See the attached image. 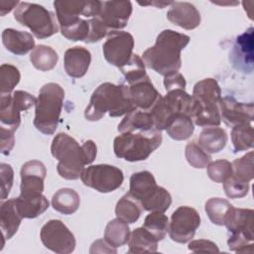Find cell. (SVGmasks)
Segmentation results:
<instances>
[{
  "mask_svg": "<svg viewBox=\"0 0 254 254\" xmlns=\"http://www.w3.org/2000/svg\"><path fill=\"white\" fill-rule=\"evenodd\" d=\"M51 153L59 162L57 171L60 177L74 181L80 178L84 166L94 161L97 147L92 140H86L79 145L71 136L59 133L53 139Z\"/></svg>",
  "mask_w": 254,
  "mask_h": 254,
  "instance_id": "1",
  "label": "cell"
},
{
  "mask_svg": "<svg viewBox=\"0 0 254 254\" xmlns=\"http://www.w3.org/2000/svg\"><path fill=\"white\" fill-rule=\"evenodd\" d=\"M188 35L167 29L162 31L154 46L148 48L142 60L149 68L166 76L177 72L182 66L181 52L190 43Z\"/></svg>",
  "mask_w": 254,
  "mask_h": 254,
  "instance_id": "2",
  "label": "cell"
},
{
  "mask_svg": "<svg viewBox=\"0 0 254 254\" xmlns=\"http://www.w3.org/2000/svg\"><path fill=\"white\" fill-rule=\"evenodd\" d=\"M136 109L132 103L126 84L101 83L91 94L84 117L88 121H98L105 113L110 117H120Z\"/></svg>",
  "mask_w": 254,
  "mask_h": 254,
  "instance_id": "3",
  "label": "cell"
},
{
  "mask_svg": "<svg viewBox=\"0 0 254 254\" xmlns=\"http://www.w3.org/2000/svg\"><path fill=\"white\" fill-rule=\"evenodd\" d=\"M192 106L190 117L193 124L200 127L219 126L221 117L218 103L221 89L214 78L197 81L192 89Z\"/></svg>",
  "mask_w": 254,
  "mask_h": 254,
  "instance_id": "4",
  "label": "cell"
},
{
  "mask_svg": "<svg viewBox=\"0 0 254 254\" xmlns=\"http://www.w3.org/2000/svg\"><path fill=\"white\" fill-rule=\"evenodd\" d=\"M64 99V88L55 82L44 84L35 104L34 126L45 135H53L59 125Z\"/></svg>",
  "mask_w": 254,
  "mask_h": 254,
  "instance_id": "5",
  "label": "cell"
},
{
  "mask_svg": "<svg viewBox=\"0 0 254 254\" xmlns=\"http://www.w3.org/2000/svg\"><path fill=\"white\" fill-rule=\"evenodd\" d=\"M162 139L161 131L156 128L149 131L121 133L114 139V154L128 162L144 161L160 147Z\"/></svg>",
  "mask_w": 254,
  "mask_h": 254,
  "instance_id": "6",
  "label": "cell"
},
{
  "mask_svg": "<svg viewBox=\"0 0 254 254\" xmlns=\"http://www.w3.org/2000/svg\"><path fill=\"white\" fill-rule=\"evenodd\" d=\"M129 193L147 211L165 212L172 203L170 192L157 185L153 174L149 171L134 173L130 178Z\"/></svg>",
  "mask_w": 254,
  "mask_h": 254,
  "instance_id": "7",
  "label": "cell"
},
{
  "mask_svg": "<svg viewBox=\"0 0 254 254\" xmlns=\"http://www.w3.org/2000/svg\"><path fill=\"white\" fill-rule=\"evenodd\" d=\"M14 18L22 26L29 28L38 39L52 37L59 31L54 13L36 3L20 2L14 11Z\"/></svg>",
  "mask_w": 254,
  "mask_h": 254,
  "instance_id": "8",
  "label": "cell"
},
{
  "mask_svg": "<svg viewBox=\"0 0 254 254\" xmlns=\"http://www.w3.org/2000/svg\"><path fill=\"white\" fill-rule=\"evenodd\" d=\"M192 97L183 89L168 91L165 96H161L153 107L149 110L154 126L157 130H166L174 118L179 114L190 116Z\"/></svg>",
  "mask_w": 254,
  "mask_h": 254,
  "instance_id": "9",
  "label": "cell"
},
{
  "mask_svg": "<svg viewBox=\"0 0 254 254\" xmlns=\"http://www.w3.org/2000/svg\"><path fill=\"white\" fill-rule=\"evenodd\" d=\"M80 180L84 186L99 192H111L121 187L124 176L123 172L112 165H90L81 173Z\"/></svg>",
  "mask_w": 254,
  "mask_h": 254,
  "instance_id": "10",
  "label": "cell"
},
{
  "mask_svg": "<svg viewBox=\"0 0 254 254\" xmlns=\"http://www.w3.org/2000/svg\"><path fill=\"white\" fill-rule=\"evenodd\" d=\"M40 238L47 249L58 254H69L76 246L73 233L59 219L47 221L41 228Z\"/></svg>",
  "mask_w": 254,
  "mask_h": 254,
  "instance_id": "11",
  "label": "cell"
},
{
  "mask_svg": "<svg viewBox=\"0 0 254 254\" xmlns=\"http://www.w3.org/2000/svg\"><path fill=\"white\" fill-rule=\"evenodd\" d=\"M37 98L31 93L16 90L12 94L0 97V121L8 129L16 131L21 123V112L30 109L36 104Z\"/></svg>",
  "mask_w": 254,
  "mask_h": 254,
  "instance_id": "12",
  "label": "cell"
},
{
  "mask_svg": "<svg viewBox=\"0 0 254 254\" xmlns=\"http://www.w3.org/2000/svg\"><path fill=\"white\" fill-rule=\"evenodd\" d=\"M199 225L200 216L198 212L190 206L183 205L172 213L168 232L173 241L187 243L193 238Z\"/></svg>",
  "mask_w": 254,
  "mask_h": 254,
  "instance_id": "13",
  "label": "cell"
},
{
  "mask_svg": "<svg viewBox=\"0 0 254 254\" xmlns=\"http://www.w3.org/2000/svg\"><path fill=\"white\" fill-rule=\"evenodd\" d=\"M134 38L125 31H112L102 46L104 59L112 65L121 68L133 56Z\"/></svg>",
  "mask_w": 254,
  "mask_h": 254,
  "instance_id": "14",
  "label": "cell"
},
{
  "mask_svg": "<svg viewBox=\"0 0 254 254\" xmlns=\"http://www.w3.org/2000/svg\"><path fill=\"white\" fill-rule=\"evenodd\" d=\"M132 14L130 1H101L99 14L96 16L110 32L123 29Z\"/></svg>",
  "mask_w": 254,
  "mask_h": 254,
  "instance_id": "15",
  "label": "cell"
},
{
  "mask_svg": "<svg viewBox=\"0 0 254 254\" xmlns=\"http://www.w3.org/2000/svg\"><path fill=\"white\" fill-rule=\"evenodd\" d=\"M221 119L228 126L242 123H252L254 118V104L237 101L232 96L221 97L218 103Z\"/></svg>",
  "mask_w": 254,
  "mask_h": 254,
  "instance_id": "16",
  "label": "cell"
},
{
  "mask_svg": "<svg viewBox=\"0 0 254 254\" xmlns=\"http://www.w3.org/2000/svg\"><path fill=\"white\" fill-rule=\"evenodd\" d=\"M46 175V167L41 161L32 160L23 164L20 172V194L43 193Z\"/></svg>",
  "mask_w": 254,
  "mask_h": 254,
  "instance_id": "17",
  "label": "cell"
},
{
  "mask_svg": "<svg viewBox=\"0 0 254 254\" xmlns=\"http://www.w3.org/2000/svg\"><path fill=\"white\" fill-rule=\"evenodd\" d=\"M128 95L137 109L149 111L157 100L162 96L155 88L149 76L127 85Z\"/></svg>",
  "mask_w": 254,
  "mask_h": 254,
  "instance_id": "18",
  "label": "cell"
},
{
  "mask_svg": "<svg viewBox=\"0 0 254 254\" xmlns=\"http://www.w3.org/2000/svg\"><path fill=\"white\" fill-rule=\"evenodd\" d=\"M170 22L185 30H193L200 24V13L189 2H172L167 13Z\"/></svg>",
  "mask_w": 254,
  "mask_h": 254,
  "instance_id": "19",
  "label": "cell"
},
{
  "mask_svg": "<svg viewBox=\"0 0 254 254\" xmlns=\"http://www.w3.org/2000/svg\"><path fill=\"white\" fill-rule=\"evenodd\" d=\"M253 215V209L235 208L232 206L224 225L231 234H241L254 241Z\"/></svg>",
  "mask_w": 254,
  "mask_h": 254,
  "instance_id": "20",
  "label": "cell"
},
{
  "mask_svg": "<svg viewBox=\"0 0 254 254\" xmlns=\"http://www.w3.org/2000/svg\"><path fill=\"white\" fill-rule=\"evenodd\" d=\"M91 62L90 52L80 46H75L69 48L65 51L64 57V70L70 77L79 78L82 77Z\"/></svg>",
  "mask_w": 254,
  "mask_h": 254,
  "instance_id": "21",
  "label": "cell"
},
{
  "mask_svg": "<svg viewBox=\"0 0 254 254\" xmlns=\"http://www.w3.org/2000/svg\"><path fill=\"white\" fill-rule=\"evenodd\" d=\"M2 43L7 51L17 56H24L36 47L32 34L12 28L2 32Z\"/></svg>",
  "mask_w": 254,
  "mask_h": 254,
  "instance_id": "22",
  "label": "cell"
},
{
  "mask_svg": "<svg viewBox=\"0 0 254 254\" xmlns=\"http://www.w3.org/2000/svg\"><path fill=\"white\" fill-rule=\"evenodd\" d=\"M23 217L19 213L15 198L2 200L0 206V227L2 230L3 238H12L21 224Z\"/></svg>",
  "mask_w": 254,
  "mask_h": 254,
  "instance_id": "23",
  "label": "cell"
},
{
  "mask_svg": "<svg viewBox=\"0 0 254 254\" xmlns=\"http://www.w3.org/2000/svg\"><path fill=\"white\" fill-rule=\"evenodd\" d=\"M19 213L23 218H36L49 208V200L43 193L20 194L15 198Z\"/></svg>",
  "mask_w": 254,
  "mask_h": 254,
  "instance_id": "24",
  "label": "cell"
},
{
  "mask_svg": "<svg viewBox=\"0 0 254 254\" xmlns=\"http://www.w3.org/2000/svg\"><path fill=\"white\" fill-rule=\"evenodd\" d=\"M154 121L150 111L134 109L127 113L118 124L117 130L120 133L149 131L154 129Z\"/></svg>",
  "mask_w": 254,
  "mask_h": 254,
  "instance_id": "25",
  "label": "cell"
},
{
  "mask_svg": "<svg viewBox=\"0 0 254 254\" xmlns=\"http://www.w3.org/2000/svg\"><path fill=\"white\" fill-rule=\"evenodd\" d=\"M227 143V134L218 126L205 127L199 134L198 145L208 154H215L224 149Z\"/></svg>",
  "mask_w": 254,
  "mask_h": 254,
  "instance_id": "26",
  "label": "cell"
},
{
  "mask_svg": "<svg viewBox=\"0 0 254 254\" xmlns=\"http://www.w3.org/2000/svg\"><path fill=\"white\" fill-rule=\"evenodd\" d=\"M128 253H154L158 249V240L144 227L134 229L128 240Z\"/></svg>",
  "mask_w": 254,
  "mask_h": 254,
  "instance_id": "27",
  "label": "cell"
},
{
  "mask_svg": "<svg viewBox=\"0 0 254 254\" xmlns=\"http://www.w3.org/2000/svg\"><path fill=\"white\" fill-rule=\"evenodd\" d=\"M79 204V194L74 190L69 188L60 189L52 197L53 208L65 215L74 213L78 209Z\"/></svg>",
  "mask_w": 254,
  "mask_h": 254,
  "instance_id": "28",
  "label": "cell"
},
{
  "mask_svg": "<svg viewBox=\"0 0 254 254\" xmlns=\"http://www.w3.org/2000/svg\"><path fill=\"white\" fill-rule=\"evenodd\" d=\"M130 234L128 223L116 217L107 223L104 230V239L111 246L118 248L128 243Z\"/></svg>",
  "mask_w": 254,
  "mask_h": 254,
  "instance_id": "29",
  "label": "cell"
},
{
  "mask_svg": "<svg viewBox=\"0 0 254 254\" xmlns=\"http://www.w3.org/2000/svg\"><path fill=\"white\" fill-rule=\"evenodd\" d=\"M30 61L35 68L41 71H48L57 65L59 56L52 47L38 45L31 52Z\"/></svg>",
  "mask_w": 254,
  "mask_h": 254,
  "instance_id": "30",
  "label": "cell"
},
{
  "mask_svg": "<svg viewBox=\"0 0 254 254\" xmlns=\"http://www.w3.org/2000/svg\"><path fill=\"white\" fill-rule=\"evenodd\" d=\"M142 209L141 204L128 192L117 201L115 206V214L118 218L127 223H134L139 219Z\"/></svg>",
  "mask_w": 254,
  "mask_h": 254,
  "instance_id": "31",
  "label": "cell"
},
{
  "mask_svg": "<svg viewBox=\"0 0 254 254\" xmlns=\"http://www.w3.org/2000/svg\"><path fill=\"white\" fill-rule=\"evenodd\" d=\"M231 142L234 153L251 149L254 145L252 123H242L233 126L231 131Z\"/></svg>",
  "mask_w": 254,
  "mask_h": 254,
  "instance_id": "32",
  "label": "cell"
},
{
  "mask_svg": "<svg viewBox=\"0 0 254 254\" xmlns=\"http://www.w3.org/2000/svg\"><path fill=\"white\" fill-rule=\"evenodd\" d=\"M194 130V124L191 117L188 114L177 115L171 124L167 127L168 135L177 141L189 139Z\"/></svg>",
  "mask_w": 254,
  "mask_h": 254,
  "instance_id": "33",
  "label": "cell"
},
{
  "mask_svg": "<svg viewBox=\"0 0 254 254\" xmlns=\"http://www.w3.org/2000/svg\"><path fill=\"white\" fill-rule=\"evenodd\" d=\"M232 204L224 198L211 197L204 204V210L213 224L224 225Z\"/></svg>",
  "mask_w": 254,
  "mask_h": 254,
  "instance_id": "34",
  "label": "cell"
},
{
  "mask_svg": "<svg viewBox=\"0 0 254 254\" xmlns=\"http://www.w3.org/2000/svg\"><path fill=\"white\" fill-rule=\"evenodd\" d=\"M144 228L151 232L158 241L165 238L169 229V218L164 212L151 211L144 220Z\"/></svg>",
  "mask_w": 254,
  "mask_h": 254,
  "instance_id": "35",
  "label": "cell"
},
{
  "mask_svg": "<svg viewBox=\"0 0 254 254\" xmlns=\"http://www.w3.org/2000/svg\"><path fill=\"white\" fill-rule=\"evenodd\" d=\"M254 157L253 152L245 154L244 156L235 159L232 165V176L243 182H250L254 177Z\"/></svg>",
  "mask_w": 254,
  "mask_h": 254,
  "instance_id": "36",
  "label": "cell"
},
{
  "mask_svg": "<svg viewBox=\"0 0 254 254\" xmlns=\"http://www.w3.org/2000/svg\"><path fill=\"white\" fill-rule=\"evenodd\" d=\"M120 70L125 77L127 85L133 84L148 76L145 69V64L142 58H140L136 54H133L129 63L123 67H121Z\"/></svg>",
  "mask_w": 254,
  "mask_h": 254,
  "instance_id": "37",
  "label": "cell"
},
{
  "mask_svg": "<svg viewBox=\"0 0 254 254\" xmlns=\"http://www.w3.org/2000/svg\"><path fill=\"white\" fill-rule=\"evenodd\" d=\"M0 78H1V95L10 94L15 86L19 83L21 74L19 69L10 64H3L0 66Z\"/></svg>",
  "mask_w": 254,
  "mask_h": 254,
  "instance_id": "38",
  "label": "cell"
},
{
  "mask_svg": "<svg viewBox=\"0 0 254 254\" xmlns=\"http://www.w3.org/2000/svg\"><path fill=\"white\" fill-rule=\"evenodd\" d=\"M185 156L188 163L195 169H204L211 162L209 154L195 142H190L186 146Z\"/></svg>",
  "mask_w": 254,
  "mask_h": 254,
  "instance_id": "39",
  "label": "cell"
},
{
  "mask_svg": "<svg viewBox=\"0 0 254 254\" xmlns=\"http://www.w3.org/2000/svg\"><path fill=\"white\" fill-rule=\"evenodd\" d=\"M207 175L215 183H223L232 176V165L227 160H216L207 165Z\"/></svg>",
  "mask_w": 254,
  "mask_h": 254,
  "instance_id": "40",
  "label": "cell"
},
{
  "mask_svg": "<svg viewBox=\"0 0 254 254\" xmlns=\"http://www.w3.org/2000/svg\"><path fill=\"white\" fill-rule=\"evenodd\" d=\"M249 183L243 182L231 176L223 182V189L225 194L229 198H241L247 195L249 191Z\"/></svg>",
  "mask_w": 254,
  "mask_h": 254,
  "instance_id": "41",
  "label": "cell"
},
{
  "mask_svg": "<svg viewBox=\"0 0 254 254\" xmlns=\"http://www.w3.org/2000/svg\"><path fill=\"white\" fill-rule=\"evenodd\" d=\"M0 177H1V199L7 198L13 186L14 171L9 164L2 163L0 165Z\"/></svg>",
  "mask_w": 254,
  "mask_h": 254,
  "instance_id": "42",
  "label": "cell"
},
{
  "mask_svg": "<svg viewBox=\"0 0 254 254\" xmlns=\"http://www.w3.org/2000/svg\"><path fill=\"white\" fill-rule=\"evenodd\" d=\"M188 248L190 251L194 253H214L219 252V249L217 245L206 239H197V240H190V243L188 245Z\"/></svg>",
  "mask_w": 254,
  "mask_h": 254,
  "instance_id": "43",
  "label": "cell"
},
{
  "mask_svg": "<svg viewBox=\"0 0 254 254\" xmlns=\"http://www.w3.org/2000/svg\"><path fill=\"white\" fill-rule=\"evenodd\" d=\"M164 85H165L167 92L175 90V89L185 90L187 82H186L184 75L182 73H180L179 71H177V72H173V73H170L165 76Z\"/></svg>",
  "mask_w": 254,
  "mask_h": 254,
  "instance_id": "44",
  "label": "cell"
},
{
  "mask_svg": "<svg viewBox=\"0 0 254 254\" xmlns=\"http://www.w3.org/2000/svg\"><path fill=\"white\" fill-rule=\"evenodd\" d=\"M15 143V137H14V131L8 128H5L4 126L0 127V145H1V153L3 155H9L11 150L14 147Z\"/></svg>",
  "mask_w": 254,
  "mask_h": 254,
  "instance_id": "45",
  "label": "cell"
},
{
  "mask_svg": "<svg viewBox=\"0 0 254 254\" xmlns=\"http://www.w3.org/2000/svg\"><path fill=\"white\" fill-rule=\"evenodd\" d=\"M90 253H116L117 250L115 247L111 246L105 239L95 240L90 247Z\"/></svg>",
  "mask_w": 254,
  "mask_h": 254,
  "instance_id": "46",
  "label": "cell"
},
{
  "mask_svg": "<svg viewBox=\"0 0 254 254\" xmlns=\"http://www.w3.org/2000/svg\"><path fill=\"white\" fill-rule=\"evenodd\" d=\"M18 1H0V15L4 16L19 5Z\"/></svg>",
  "mask_w": 254,
  "mask_h": 254,
  "instance_id": "47",
  "label": "cell"
}]
</instances>
